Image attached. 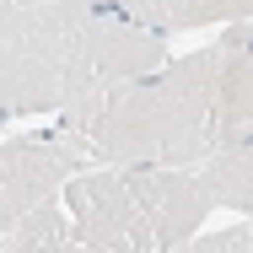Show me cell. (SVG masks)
I'll list each match as a JSON object with an SVG mask.
<instances>
[{
	"label": "cell",
	"instance_id": "7",
	"mask_svg": "<svg viewBox=\"0 0 253 253\" xmlns=\"http://www.w3.org/2000/svg\"><path fill=\"white\" fill-rule=\"evenodd\" d=\"M200 183L215 210H237V215H253V140L232 146V151L200 162Z\"/></svg>",
	"mask_w": 253,
	"mask_h": 253
},
{
	"label": "cell",
	"instance_id": "1",
	"mask_svg": "<svg viewBox=\"0 0 253 253\" xmlns=\"http://www.w3.org/2000/svg\"><path fill=\"white\" fill-rule=\"evenodd\" d=\"M92 162H167L200 167L253 140V43L215 38L146 76L113 81L70 102L54 124Z\"/></svg>",
	"mask_w": 253,
	"mask_h": 253
},
{
	"label": "cell",
	"instance_id": "5",
	"mask_svg": "<svg viewBox=\"0 0 253 253\" xmlns=\"http://www.w3.org/2000/svg\"><path fill=\"white\" fill-rule=\"evenodd\" d=\"M135 22H146L156 33H194V27H232V22H248L253 0H102Z\"/></svg>",
	"mask_w": 253,
	"mask_h": 253
},
{
	"label": "cell",
	"instance_id": "8",
	"mask_svg": "<svg viewBox=\"0 0 253 253\" xmlns=\"http://www.w3.org/2000/svg\"><path fill=\"white\" fill-rule=\"evenodd\" d=\"M194 253H253V215L226 226V232H205V237H189Z\"/></svg>",
	"mask_w": 253,
	"mask_h": 253
},
{
	"label": "cell",
	"instance_id": "4",
	"mask_svg": "<svg viewBox=\"0 0 253 253\" xmlns=\"http://www.w3.org/2000/svg\"><path fill=\"white\" fill-rule=\"evenodd\" d=\"M97 167L70 135H5L0 140V226L22 221L33 205H49L65 194L70 178Z\"/></svg>",
	"mask_w": 253,
	"mask_h": 253
},
{
	"label": "cell",
	"instance_id": "3",
	"mask_svg": "<svg viewBox=\"0 0 253 253\" xmlns=\"http://www.w3.org/2000/svg\"><path fill=\"white\" fill-rule=\"evenodd\" d=\"M81 253H172L210 221L200 167L167 162H102L65 183Z\"/></svg>",
	"mask_w": 253,
	"mask_h": 253
},
{
	"label": "cell",
	"instance_id": "6",
	"mask_svg": "<svg viewBox=\"0 0 253 253\" xmlns=\"http://www.w3.org/2000/svg\"><path fill=\"white\" fill-rule=\"evenodd\" d=\"M0 248L5 253H81V232L65 200L33 205L22 221L0 226Z\"/></svg>",
	"mask_w": 253,
	"mask_h": 253
},
{
	"label": "cell",
	"instance_id": "10",
	"mask_svg": "<svg viewBox=\"0 0 253 253\" xmlns=\"http://www.w3.org/2000/svg\"><path fill=\"white\" fill-rule=\"evenodd\" d=\"M0 5H33V0H0Z\"/></svg>",
	"mask_w": 253,
	"mask_h": 253
},
{
	"label": "cell",
	"instance_id": "2",
	"mask_svg": "<svg viewBox=\"0 0 253 253\" xmlns=\"http://www.w3.org/2000/svg\"><path fill=\"white\" fill-rule=\"evenodd\" d=\"M167 33L102 0L0 5V113H65L113 81L167 65Z\"/></svg>",
	"mask_w": 253,
	"mask_h": 253
},
{
	"label": "cell",
	"instance_id": "9",
	"mask_svg": "<svg viewBox=\"0 0 253 253\" xmlns=\"http://www.w3.org/2000/svg\"><path fill=\"white\" fill-rule=\"evenodd\" d=\"M221 38H237V43H253V16H248V22H232V27H226Z\"/></svg>",
	"mask_w": 253,
	"mask_h": 253
}]
</instances>
